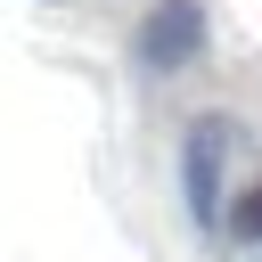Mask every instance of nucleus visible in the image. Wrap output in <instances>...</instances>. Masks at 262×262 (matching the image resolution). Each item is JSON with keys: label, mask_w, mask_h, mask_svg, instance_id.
I'll list each match as a JSON object with an SVG mask.
<instances>
[{"label": "nucleus", "mask_w": 262, "mask_h": 262, "mask_svg": "<svg viewBox=\"0 0 262 262\" xmlns=\"http://www.w3.org/2000/svg\"><path fill=\"white\" fill-rule=\"evenodd\" d=\"M229 237H246V246H262V180H254L246 196H229Z\"/></svg>", "instance_id": "3"}, {"label": "nucleus", "mask_w": 262, "mask_h": 262, "mask_svg": "<svg viewBox=\"0 0 262 262\" xmlns=\"http://www.w3.org/2000/svg\"><path fill=\"white\" fill-rule=\"evenodd\" d=\"M205 33H213L205 0H147V16L131 33V57H139V74H180V66L205 57Z\"/></svg>", "instance_id": "2"}, {"label": "nucleus", "mask_w": 262, "mask_h": 262, "mask_svg": "<svg viewBox=\"0 0 262 262\" xmlns=\"http://www.w3.org/2000/svg\"><path fill=\"white\" fill-rule=\"evenodd\" d=\"M229 139L237 123L229 115H196L188 139H180V205L196 229H229V196H221V172H229Z\"/></svg>", "instance_id": "1"}]
</instances>
